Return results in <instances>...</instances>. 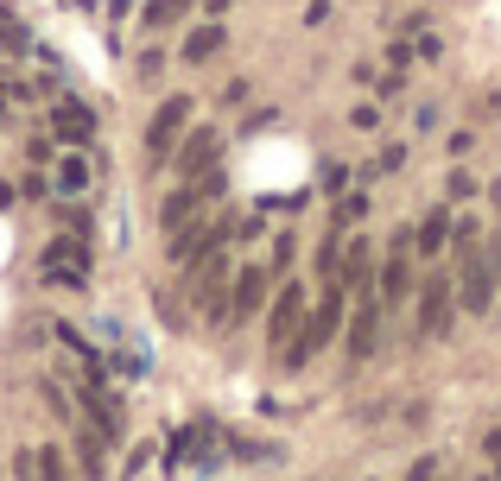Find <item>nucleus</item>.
Returning a JSON list of instances; mask_svg holds the SVG:
<instances>
[{"mask_svg": "<svg viewBox=\"0 0 501 481\" xmlns=\"http://www.w3.org/2000/svg\"><path fill=\"white\" fill-rule=\"evenodd\" d=\"M191 304L204 311V317H229V285H235V272H229V260H223V247L216 253H204V260H191Z\"/></svg>", "mask_w": 501, "mask_h": 481, "instance_id": "nucleus-1", "label": "nucleus"}, {"mask_svg": "<svg viewBox=\"0 0 501 481\" xmlns=\"http://www.w3.org/2000/svg\"><path fill=\"white\" fill-rule=\"evenodd\" d=\"M38 279H45V285H89V240H77V235L45 240Z\"/></svg>", "mask_w": 501, "mask_h": 481, "instance_id": "nucleus-2", "label": "nucleus"}, {"mask_svg": "<svg viewBox=\"0 0 501 481\" xmlns=\"http://www.w3.org/2000/svg\"><path fill=\"white\" fill-rule=\"evenodd\" d=\"M337 330H343V285H330V298H324V304H318V311L305 317V330H298V343H286L279 355H286L292 367H298V361H311V355H318V349H324V343H330Z\"/></svg>", "mask_w": 501, "mask_h": 481, "instance_id": "nucleus-3", "label": "nucleus"}, {"mask_svg": "<svg viewBox=\"0 0 501 481\" xmlns=\"http://www.w3.org/2000/svg\"><path fill=\"white\" fill-rule=\"evenodd\" d=\"M184 120H191V96H165L152 108V120H146V152L152 159H172L178 139H184Z\"/></svg>", "mask_w": 501, "mask_h": 481, "instance_id": "nucleus-4", "label": "nucleus"}, {"mask_svg": "<svg viewBox=\"0 0 501 481\" xmlns=\"http://www.w3.org/2000/svg\"><path fill=\"white\" fill-rule=\"evenodd\" d=\"M216 152H223V133H216V127H197V133H184V139H178L172 165H178V178H184V184H197L204 171H216Z\"/></svg>", "mask_w": 501, "mask_h": 481, "instance_id": "nucleus-5", "label": "nucleus"}, {"mask_svg": "<svg viewBox=\"0 0 501 481\" xmlns=\"http://www.w3.org/2000/svg\"><path fill=\"white\" fill-rule=\"evenodd\" d=\"M51 139L83 152V146L96 139V108H89V102H77V96H57V102H51Z\"/></svg>", "mask_w": 501, "mask_h": 481, "instance_id": "nucleus-6", "label": "nucleus"}, {"mask_svg": "<svg viewBox=\"0 0 501 481\" xmlns=\"http://www.w3.org/2000/svg\"><path fill=\"white\" fill-rule=\"evenodd\" d=\"M419 336H451V279L432 272L419 292Z\"/></svg>", "mask_w": 501, "mask_h": 481, "instance_id": "nucleus-7", "label": "nucleus"}, {"mask_svg": "<svg viewBox=\"0 0 501 481\" xmlns=\"http://www.w3.org/2000/svg\"><path fill=\"white\" fill-rule=\"evenodd\" d=\"M406 247H412V235H393L387 260H381V304H406V298H412V266H406Z\"/></svg>", "mask_w": 501, "mask_h": 481, "instance_id": "nucleus-8", "label": "nucleus"}, {"mask_svg": "<svg viewBox=\"0 0 501 481\" xmlns=\"http://www.w3.org/2000/svg\"><path fill=\"white\" fill-rule=\"evenodd\" d=\"M292 330H305V285H286V292L273 298V311H266V343H273V349H286Z\"/></svg>", "mask_w": 501, "mask_h": 481, "instance_id": "nucleus-9", "label": "nucleus"}, {"mask_svg": "<svg viewBox=\"0 0 501 481\" xmlns=\"http://www.w3.org/2000/svg\"><path fill=\"white\" fill-rule=\"evenodd\" d=\"M266 285H273L266 266H242V272H235V285H229V317H235V323H248L254 311L266 304Z\"/></svg>", "mask_w": 501, "mask_h": 481, "instance_id": "nucleus-10", "label": "nucleus"}, {"mask_svg": "<svg viewBox=\"0 0 501 481\" xmlns=\"http://www.w3.org/2000/svg\"><path fill=\"white\" fill-rule=\"evenodd\" d=\"M375 349H381V304L369 298V304L356 311V323H350V355H356V361H369Z\"/></svg>", "mask_w": 501, "mask_h": 481, "instance_id": "nucleus-11", "label": "nucleus"}, {"mask_svg": "<svg viewBox=\"0 0 501 481\" xmlns=\"http://www.w3.org/2000/svg\"><path fill=\"white\" fill-rule=\"evenodd\" d=\"M51 190H57V197H83V190H89V159H83L77 146L57 159V171H51Z\"/></svg>", "mask_w": 501, "mask_h": 481, "instance_id": "nucleus-12", "label": "nucleus"}, {"mask_svg": "<svg viewBox=\"0 0 501 481\" xmlns=\"http://www.w3.org/2000/svg\"><path fill=\"white\" fill-rule=\"evenodd\" d=\"M197 210H204V190H197V184H184V190H172V197H165L159 222H165V229H184V222H197Z\"/></svg>", "mask_w": 501, "mask_h": 481, "instance_id": "nucleus-13", "label": "nucleus"}, {"mask_svg": "<svg viewBox=\"0 0 501 481\" xmlns=\"http://www.w3.org/2000/svg\"><path fill=\"white\" fill-rule=\"evenodd\" d=\"M451 229H457V222H451V210H432V216L412 229V247H419V253H438V247L451 240Z\"/></svg>", "mask_w": 501, "mask_h": 481, "instance_id": "nucleus-14", "label": "nucleus"}, {"mask_svg": "<svg viewBox=\"0 0 501 481\" xmlns=\"http://www.w3.org/2000/svg\"><path fill=\"white\" fill-rule=\"evenodd\" d=\"M223 38H229L223 26H191V32H184V64H204V57H216V51H223Z\"/></svg>", "mask_w": 501, "mask_h": 481, "instance_id": "nucleus-15", "label": "nucleus"}, {"mask_svg": "<svg viewBox=\"0 0 501 481\" xmlns=\"http://www.w3.org/2000/svg\"><path fill=\"white\" fill-rule=\"evenodd\" d=\"M102 450H109V437H102L96 425H83V431H77V463H83L89 481H102Z\"/></svg>", "mask_w": 501, "mask_h": 481, "instance_id": "nucleus-16", "label": "nucleus"}, {"mask_svg": "<svg viewBox=\"0 0 501 481\" xmlns=\"http://www.w3.org/2000/svg\"><path fill=\"white\" fill-rule=\"evenodd\" d=\"M191 6H197V0H146L140 26H146V32H165V26H178V19H184Z\"/></svg>", "mask_w": 501, "mask_h": 481, "instance_id": "nucleus-17", "label": "nucleus"}, {"mask_svg": "<svg viewBox=\"0 0 501 481\" xmlns=\"http://www.w3.org/2000/svg\"><path fill=\"white\" fill-rule=\"evenodd\" d=\"M343 292H369V247L362 240H350V253H343V279H337Z\"/></svg>", "mask_w": 501, "mask_h": 481, "instance_id": "nucleus-18", "label": "nucleus"}, {"mask_svg": "<svg viewBox=\"0 0 501 481\" xmlns=\"http://www.w3.org/2000/svg\"><path fill=\"white\" fill-rule=\"evenodd\" d=\"M38 481H64V450H38Z\"/></svg>", "mask_w": 501, "mask_h": 481, "instance_id": "nucleus-19", "label": "nucleus"}, {"mask_svg": "<svg viewBox=\"0 0 501 481\" xmlns=\"http://www.w3.org/2000/svg\"><path fill=\"white\" fill-rule=\"evenodd\" d=\"M0 51H26V32H19V19H6V13H0Z\"/></svg>", "mask_w": 501, "mask_h": 481, "instance_id": "nucleus-20", "label": "nucleus"}, {"mask_svg": "<svg viewBox=\"0 0 501 481\" xmlns=\"http://www.w3.org/2000/svg\"><path fill=\"white\" fill-rule=\"evenodd\" d=\"M13 481H38V450H19L13 456Z\"/></svg>", "mask_w": 501, "mask_h": 481, "instance_id": "nucleus-21", "label": "nucleus"}, {"mask_svg": "<svg viewBox=\"0 0 501 481\" xmlns=\"http://www.w3.org/2000/svg\"><path fill=\"white\" fill-rule=\"evenodd\" d=\"M432 469H438L432 456H425V463H412V481H432Z\"/></svg>", "mask_w": 501, "mask_h": 481, "instance_id": "nucleus-22", "label": "nucleus"}, {"mask_svg": "<svg viewBox=\"0 0 501 481\" xmlns=\"http://www.w3.org/2000/svg\"><path fill=\"white\" fill-rule=\"evenodd\" d=\"M489 456H496V463H501V431H489Z\"/></svg>", "mask_w": 501, "mask_h": 481, "instance_id": "nucleus-23", "label": "nucleus"}, {"mask_svg": "<svg viewBox=\"0 0 501 481\" xmlns=\"http://www.w3.org/2000/svg\"><path fill=\"white\" fill-rule=\"evenodd\" d=\"M223 6H235V0H210V13H223Z\"/></svg>", "mask_w": 501, "mask_h": 481, "instance_id": "nucleus-24", "label": "nucleus"}, {"mask_svg": "<svg viewBox=\"0 0 501 481\" xmlns=\"http://www.w3.org/2000/svg\"><path fill=\"white\" fill-rule=\"evenodd\" d=\"M0 115H6V96H0Z\"/></svg>", "mask_w": 501, "mask_h": 481, "instance_id": "nucleus-25", "label": "nucleus"}]
</instances>
